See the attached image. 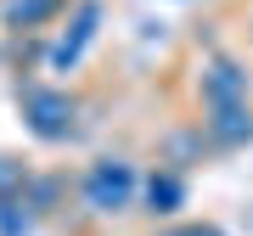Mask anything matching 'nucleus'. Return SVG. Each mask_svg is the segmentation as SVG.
<instances>
[{"instance_id": "obj_1", "label": "nucleus", "mask_w": 253, "mask_h": 236, "mask_svg": "<svg viewBox=\"0 0 253 236\" xmlns=\"http://www.w3.org/2000/svg\"><path fill=\"white\" fill-rule=\"evenodd\" d=\"M11 96H17L23 129L40 146H68L84 135V101L73 84L62 79H11Z\"/></svg>"}, {"instance_id": "obj_2", "label": "nucleus", "mask_w": 253, "mask_h": 236, "mask_svg": "<svg viewBox=\"0 0 253 236\" xmlns=\"http://www.w3.org/2000/svg\"><path fill=\"white\" fill-rule=\"evenodd\" d=\"M141 180H146V169L129 152H96L73 180V202L90 219H124L141 208Z\"/></svg>"}, {"instance_id": "obj_3", "label": "nucleus", "mask_w": 253, "mask_h": 236, "mask_svg": "<svg viewBox=\"0 0 253 236\" xmlns=\"http://www.w3.org/2000/svg\"><path fill=\"white\" fill-rule=\"evenodd\" d=\"M101 28H107V0H73L68 17L51 28V51H45V73L51 79H73V73L84 68V56L96 51Z\"/></svg>"}, {"instance_id": "obj_4", "label": "nucleus", "mask_w": 253, "mask_h": 236, "mask_svg": "<svg viewBox=\"0 0 253 236\" xmlns=\"http://www.w3.org/2000/svg\"><path fill=\"white\" fill-rule=\"evenodd\" d=\"M191 96H197V107H236V101H253V73L242 56L231 51H203L197 68H191Z\"/></svg>"}, {"instance_id": "obj_5", "label": "nucleus", "mask_w": 253, "mask_h": 236, "mask_svg": "<svg viewBox=\"0 0 253 236\" xmlns=\"http://www.w3.org/2000/svg\"><path fill=\"white\" fill-rule=\"evenodd\" d=\"M191 202V174L180 169H169V163H152L146 169V180H141V208L152 225H169V219H180V208Z\"/></svg>"}, {"instance_id": "obj_6", "label": "nucleus", "mask_w": 253, "mask_h": 236, "mask_svg": "<svg viewBox=\"0 0 253 236\" xmlns=\"http://www.w3.org/2000/svg\"><path fill=\"white\" fill-rule=\"evenodd\" d=\"M214 141H208V129H203V118H180V124H169L158 135V163H169V169H203V163H214Z\"/></svg>"}, {"instance_id": "obj_7", "label": "nucleus", "mask_w": 253, "mask_h": 236, "mask_svg": "<svg viewBox=\"0 0 253 236\" xmlns=\"http://www.w3.org/2000/svg\"><path fill=\"white\" fill-rule=\"evenodd\" d=\"M203 129L214 141L219 157H236L253 146V101H236V107H208L203 113Z\"/></svg>"}, {"instance_id": "obj_8", "label": "nucleus", "mask_w": 253, "mask_h": 236, "mask_svg": "<svg viewBox=\"0 0 253 236\" xmlns=\"http://www.w3.org/2000/svg\"><path fill=\"white\" fill-rule=\"evenodd\" d=\"M73 0H0V34H51Z\"/></svg>"}, {"instance_id": "obj_9", "label": "nucleus", "mask_w": 253, "mask_h": 236, "mask_svg": "<svg viewBox=\"0 0 253 236\" xmlns=\"http://www.w3.org/2000/svg\"><path fill=\"white\" fill-rule=\"evenodd\" d=\"M23 202H28V214L45 225V219H56L68 208V174L62 169H34V180H28V191H23Z\"/></svg>"}, {"instance_id": "obj_10", "label": "nucleus", "mask_w": 253, "mask_h": 236, "mask_svg": "<svg viewBox=\"0 0 253 236\" xmlns=\"http://www.w3.org/2000/svg\"><path fill=\"white\" fill-rule=\"evenodd\" d=\"M28 180H34V163H28L23 152H6V146H0V197H23Z\"/></svg>"}, {"instance_id": "obj_11", "label": "nucleus", "mask_w": 253, "mask_h": 236, "mask_svg": "<svg viewBox=\"0 0 253 236\" xmlns=\"http://www.w3.org/2000/svg\"><path fill=\"white\" fill-rule=\"evenodd\" d=\"M34 231H40V219L28 214L23 197H0V236H34Z\"/></svg>"}, {"instance_id": "obj_12", "label": "nucleus", "mask_w": 253, "mask_h": 236, "mask_svg": "<svg viewBox=\"0 0 253 236\" xmlns=\"http://www.w3.org/2000/svg\"><path fill=\"white\" fill-rule=\"evenodd\" d=\"M152 236H231L219 219H169V225H152Z\"/></svg>"}, {"instance_id": "obj_13", "label": "nucleus", "mask_w": 253, "mask_h": 236, "mask_svg": "<svg viewBox=\"0 0 253 236\" xmlns=\"http://www.w3.org/2000/svg\"><path fill=\"white\" fill-rule=\"evenodd\" d=\"M248 34H253V17H248Z\"/></svg>"}]
</instances>
